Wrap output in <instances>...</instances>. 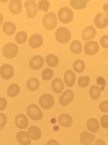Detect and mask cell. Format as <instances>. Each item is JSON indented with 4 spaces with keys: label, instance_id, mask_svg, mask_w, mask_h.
<instances>
[{
    "label": "cell",
    "instance_id": "cell-32",
    "mask_svg": "<svg viewBox=\"0 0 108 145\" xmlns=\"http://www.w3.org/2000/svg\"><path fill=\"white\" fill-rule=\"evenodd\" d=\"M27 39V34L26 32L20 31L16 34L15 40L16 42L19 44H24Z\"/></svg>",
    "mask_w": 108,
    "mask_h": 145
},
{
    "label": "cell",
    "instance_id": "cell-7",
    "mask_svg": "<svg viewBox=\"0 0 108 145\" xmlns=\"http://www.w3.org/2000/svg\"><path fill=\"white\" fill-rule=\"evenodd\" d=\"M94 23L96 27L99 29L106 27L108 25V16L104 13L97 14L94 18Z\"/></svg>",
    "mask_w": 108,
    "mask_h": 145
},
{
    "label": "cell",
    "instance_id": "cell-27",
    "mask_svg": "<svg viewBox=\"0 0 108 145\" xmlns=\"http://www.w3.org/2000/svg\"><path fill=\"white\" fill-rule=\"evenodd\" d=\"M70 50L73 54L78 55L81 53L82 51V45L81 41L77 40L72 41L70 44Z\"/></svg>",
    "mask_w": 108,
    "mask_h": 145
},
{
    "label": "cell",
    "instance_id": "cell-13",
    "mask_svg": "<svg viewBox=\"0 0 108 145\" xmlns=\"http://www.w3.org/2000/svg\"><path fill=\"white\" fill-rule=\"evenodd\" d=\"M44 60L42 57L40 56H35L30 60L29 65L32 69L38 70L44 64Z\"/></svg>",
    "mask_w": 108,
    "mask_h": 145
},
{
    "label": "cell",
    "instance_id": "cell-12",
    "mask_svg": "<svg viewBox=\"0 0 108 145\" xmlns=\"http://www.w3.org/2000/svg\"><path fill=\"white\" fill-rule=\"evenodd\" d=\"M16 139L19 143L22 145H29L31 142V137L28 132L19 131L16 135Z\"/></svg>",
    "mask_w": 108,
    "mask_h": 145
},
{
    "label": "cell",
    "instance_id": "cell-3",
    "mask_svg": "<svg viewBox=\"0 0 108 145\" xmlns=\"http://www.w3.org/2000/svg\"><path fill=\"white\" fill-rule=\"evenodd\" d=\"M59 20L62 23L71 22L74 17L72 11L69 7H63L59 10L58 14Z\"/></svg>",
    "mask_w": 108,
    "mask_h": 145
},
{
    "label": "cell",
    "instance_id": "cell-23",
    "mask_svg": "<svg viewBox=\"0 0 108 145\" xmlns=\"http://www.w3.org/2000/svg\"><path fill=\"white\" fill-rule=\"evenodd\" d=\"M27 132L29 134L31 139L34 140H37L41 136V131L37 126H30L28 129Z\"/></svg>",
    "mask_w": 108,
    "mask_h": 145
},
{
    "label": "cell",
    "instance_id": "cell-17",
    "mask_svg": "<svg viewBox=\"0 0 108 145\" xmlns=\"http://www.w3.org/2000/svg\"><path fill=\"white\" fill-rule=\"evenodd\" d=\"M15 123L18 128L23 129L27 128L29 124V121L24 114H18L15 118Z\"/></svg>",
    "mask_w": 108,
    "mask_h": 145
},
{
    "label": "cell",
    "instance_id": "cell-15",
    "mask_svg": "<svg viewBox=\"0 0 108 145\" xmlns=\"http://www.w3.org/2000/svg\"><path fill=\"white\" fill-rule=\"evenodd\" d=\"M43 43V39L39 34H34L31 35L29 39V44L31 48L34 49L40 47Z\"/></svg>",
    "mask_w": 108,
    "mask_h": 145
},
{
    "label": "cell",
    "instance_id": "cell-43",
    "mask_svg": "<svg viewBox=\"0 0 108 145\" xmlns=\"http://www.w3.org/2000/svg\"><path fill=\"white\" fill-rule=\"evenodd\" d=\"M46 145H59L58 142L57 140L53 139L49 140L47 142Z\"/></svg>",
    "mask_w": 108,
    "mask_h": 145
},
{
    "label": "cell",
    "instance_id": "cell-29",
    "mask_svg": "<svg viewBox=\"0 0 108 145\" xmlns=\"http://www.w3.org/2000/svg\"><path fill=\"white\" fill-rule=\"evenodd\" d=\"M89 93L90 97L92 99L98 100L100 96V89L98 86H92L89 89Z\"/></svg>",
    "mask_w": 108,
    "mask_h": 145
},
{
    "label": "cell",
    "instance_id": "cell-19",
    "mask_svg": "<svg viewBox=\"0 0 108 145\" xmlns=\"http://www.w3.org/2000/svg\"><path fill=\"white\" fill-rule=\"evenodd\" d=\"M96 34V29L94 27L89 26L86 27L82 31V37L83 40H89L94 38Z\"/></svg>",
    "mask_w": 108,
    "mask_h": 145
},
{
    "label": "cell",
    "instance_id": "cell-45",
    "mask_svg": "<svg viewBox=\"0 0 108 145\" xmlns=\"http://www.w3.org/2000/svg\"><path fill=\"white\" fill-rule=\"evenodd\" d=\"M3 16L2 15L1 13H0V26L2 24L3 22Z\"/></svg>",
    "mask_w": 108,
    "mask_h": 145
},
{
    "label": "cell",
    "instance_id": "cell-11",
    "mask_svg": "<svg viewBox=\"0 0 108 145\" xmlns=\"http://www.w3.org/2000/svg\"><path fill=\"white\" fill-rule=\"evenodd\" d=\"M24 7L27 8V18H34L37 13L35 2L31 0L26 1L25 2Z\"/></svg>",
    "mask_w": 108,
    "mask_h": 145
},
{
    "label": "cell",
    "instance_id": "cell-22",
    "mask_svg": "<svg viewBox=\"0 0 108 145\" xmlns=\"http://www.w3.org/2000/svg\"><path fill=\"white\" fill-rule=\"evenodd\" d=\"M86 126L89 131L92 133H96L99 130V122L96 119L91 118L87 121Z\"/></svg>",
    "mask_w": 108,
    "mask_h": 145
},
{
    "label": "cell",
    "instance_id": "cell-18",
    "mask_svg": "<svg viewBox=\"0 0 108 145\" xmlns=\"http://www.w3.org/2000/svg\"><path fill=\"white\" fill-rule=\"evenodd\" d=\"M58 122L60 125L63 127H70L73 123V119L69 114H62L59 116Z\"/></svg>",
    "mask_w": 108,
    "mask_h": 145
},
{
    "label": "cell",
    "instance_id": "cell-8",
    "mask_svg": "<svg viewBox=\"0 0 108 145\" xmlns=\"http://www.w3.org/2000/svg\"><path fill=\"white\" fill-rule=\"evenodd\" d=\"M99 46L97 42L93 40L88 41L84 46V52L88 56L95 55L98 52Z\"/></svg>",
    "mask_w": 108,
    "mask_h": 145
},
{
    "label": "cell",
    "instance_id": "cell-35",
    "mask_svg": "<svg viewBox=\"0 0 108 145\" xmlns=\"http://www.w3.org/2000/svg\"><path fill=\"white\" fill-rule=\"evenodd\" d=\"M50 6V3L49 1H45V0H43L39 1L37 5V9L38 10L44 11L45 12H47L48 11V7Z\"/></svg>",
    "mask_w": 108,
    "mask_h": 145
},
{
    "label": "cell",
    "instance_id": "cell-38",
    "mask_svg": "<svg viewBox=\"0 0 108 145\" xmlns=\"http://www.w3.org/2000/svg\"><path fill=\"white\" fill-rule=\"evenodd\" d=\"M99 109L103 112L108 113V100L103 101L100 103Z\"/></svg>",
    "mask_w": 108,
    "mask_h": 145
},
{
    "label": "cell",
    "instance_id": "cell-1",
    "mask_svg": "<svg viewBox=\"0 0 108 145\" xmlns=\"http://www.w3.org/2000/svg\"><path fill=\"white\" fill-rule=\"evenodd\" d=\"M44 27L48 30H53L57 24V18L56 15L53 12H50L46 14L42 19Z\"/></svg>",
    "mask_w": 108,
    "mask_h": 145
},
{
    "label": "cell",
    "instance_id": "cell-14",
    "mask_svg": "<svg viewBox=\"0 0 108 145\" xmlns=\"http://www.w3.org/2000/svg\"><path fill=\"white\" fill-rule=\"evenodd\" d=\"M95 139V136L87 131L82 132L80 135V142L82 145H90Z\"/></svg>",
    "mask_w": 108,
    "mask_h": 145
},
{
    "label": "cell",
    "instance_id": "cell-36",
    "mask_svg": "<svg viewBox=\"0 0 108 145\" xmlns=\"http://www.w3.org/2000/svg\"><path fill=\"white\" fill-rule=\"evenodd\" d=\"M7 118L6 114L3 113H0V129H2L7 124Z\"/></svg>",
    "mask_w": 108,
    "mask_h": 145
},
{
    "label": "cell",
    "instance_id": "cell-9",
    "mask_svg": "<svg viewBox=\"0 0 108 145\" xmlns=\"http://www.w3.org/2000/svg\"><path fill=\"white\" fill-rule=\"evenodd\" d=\"M74 92L71 90H65L60 97L59 103L63 106H66L69 104L74 97Z\"/></svg>",
    "mask_w": 108,
    "mask_h": 145
},
{
    "label": "cell",
    "instance_id": "cell-10",
    "mask_svg": "<svg viewBox=\"0 0 108 145\" xmlns=\"http://www.w3.org/2000/svg\"><path fill=\"white\" fill-rule=\"evenodd\" d=\"M14 73L13 68L9 64H3L0 68V74L3 79H10L13 76Z\"/></svg>",
    "mask_w": 108,
    "mask_h": 145
},
{
    "label": "cell",
    "instance_id": "cell-26",
    "mask_svg": "<svg viewBox=\"0 0 108 145\" xmlns=\"http://www.w3.org/2000/svg\"><path fill=\"white\" fill-rule=\"evenodd\" d=\"M88 1L86 0H72L70 4L71 7L75 10H82L86 7Z\"/></svg>",
    "mask_w": 108,
    "mask_h": 145
},
{
    "label": "cell",
    "instance_id": "cell-16",
    "mask_svg": "<svg viewBox=\"0 0 108 145\" xmlns=\"http://www.w3.org/2000/svg\"><path fill=\"white\" fill-rule=\"evenodd\" d=\"M75 80V75L73 71L70 69L65 71L64 74V80L65 84L68 87H73Z\"/></svg>",
    "mask_w": 108,
    "mask_h": 145
},
{
    "label": "cell",
    "instance_id": "cell-41",
    "mask_svg": "<svg viewBox=\"0 0 108 145\" xmlns=\"http://www.w3.org/2000/svg\"><path fill=\"white\" fill-rule=\"evenodd\" d=\"M7 100L3 97H0V111H3L7 107Z\"/></svg>",
    "mask_w": 108,
    "mask_h": 145
},
{
    "label": "cell",
    "instance_id": "cell-6",
    "mask_svg": "<svg viewBox=\"0 0 108 145\" xmlns=\"http://www.w3.org/2000/svg\"><path fill=\"white\" fill-rule=\"evenodd\" d=\"M39 103L43 109L48 110L52 108L54 105V98L50 94H44L39 98Z\"/></svg>",
    "mask_w": 108,
    "mask_h": 145
},
{
    "label": "cell",
    "instance_id": "cell-4",
    "mask_svg": "<svg viewBox=\"0 0 108 145\" xmlns=\"http://www.w3.org/2000/svg\"><path fill=\"white\" fill-rule=\"evenodd\" d=\"M18 50V47L17 45L13 43H8L3 48V55L6 58L11 59L17 56Z\"/></svg>",
    "mask_w": 108,
    "mask_h": 145
},
{
    "label": "cell",
    "instance_id": "cell-24",
    "mask_svg": "<svg viewBox=\"0 0 108 145\" xmlns=\"http://www.w3.org/2000/svg\"><path fill=\"white\" fill-rule=\"evenodd\" d=\"M27 89L31 91L37 90L40 86V82L37 78H31L29 79L26 83Z\"/></svg>",
    "mask_w": 108,
    "mask_h": 145
},
{
    "label": "cell",
    "instance_id": "cell-40",
    "mask_svg": "<svg viewBox=\"0 0 108 145\" xmlns=\"http://www.w3.org/2000/svg\"><path fill=\"white\" fill-rule=\"evenodd\" d=\"M100 43L102 47L108 48V35H104L101 38Z\"/></svg>",
    "mask_w": 108,
    "mask_h": 145
},
{
    "label": "cell",
    "instance_id": "cell-30",
    "mask_svg": "<svg viewBox=\"0 0 108 145\" xmlns=\"http://www.w3.org/2000/svg\"><path fill=\"white\" fill-rule=\"evenodd\" d=\"M46 61L48 65L51 67H54L58 66L59 59L56 56L53 54H48L46 57Z\"/></svg>",
    "mask_w": 108,
    "mask_h": 145
},
{
    "label": "cell",
    "instance_id": "cell-5",
    "mask_svg": "<svg viewBox=\"0 0 108 145\" xmlns=\"http://www.w3.org/2000/svg\"><path fill=\"white\" fill-rule=\"evenodd\" d=\"M27 115L31 119L33 120H39L43 118V114L39 107L35 104L29 105L26 110Z\"/></svg>",
    "mask_w": 108,
    "mask_h": 145
},
{
    "label": "cell",
    "instance_id": "cell-37",
    "mask_svg": "<svg viewBox=\"0 0 108 145\" xmlns=\"http://www.w3.org/2000/svg\"><path fill=\"white\" fill-rule=\"evenodd\" d=\"M101 126L104 129H108V115H103L100 119Z\"/></svg>",
    "mask_w": 108,
    "mask_h": 145
},
{
    "label": "cell",
    "instance_id": "cell-39",
    "mask_svg": "<svg viewBox=\"0 0 108 145\" xmlns=\"http://www.w3.org/2000/svg\"><path fill=\"white\" fill-rule=\"evenodd\" d=\"M96 82L98 84L102 86L100 88V90L103 91L106 85V82L104 78L102 77H98L96 80Z\"/></svg>",
    "mask_w": 108,
    "mask_h": 145
},
{
    "label": "cell",
    "instance_id": "cell-25",
    "mask_svg": "<svg viewBox=\"0 0 108 145\" xmlns=\"http://www.w3.org/2000/svg\"><path fill=\"white\" fill-rule=\"evenodd\" d=\"M16 29V26L12 22H6L3 26V32L7 35H11L15 33Z\"/></svg>",
    "mask_w": 108,
    "mask_h": 145
},
{
    "label": "cell",
    "instance_id": "cell-21",
    "mask_svg": "<svg viewBox=\"0 0 108 145\" xmlns=\"http://www.w3.org/2000/svg\"><path fill=\"white\" fill-rule=\"evenodd\" d=\"M64 87L63 83L60 78H55L52 81V89L55 93L60 94L63 90Z\"/></svg>",
    "mask_w": 108,
    "mask_h": 145
},
{
    "label": "cell",
    "instance_id": "cell-44",
    "mask_svg": "<svg viewBox=\"0 0 108 145\" xmlns=\"http://www.w3.org/2000/svg\"><path fill=\"white\" fill-rule=\"evenodd\" d=\"M103 10L105 12V14L108 16V3L105 4L103 6Z\"/></svg>",
    "mask_w": 108,
    "mask_h": 145
},
{
    "label": "cell",
    "instance_id": "cell-28",
    "mask_svg": "<svg viewBox=\"0 0 108 145\" xmlns=\"http://www.w3.org/2000/svg\"><path fill=\"white\" fill-rule=\"evenodd\" d=\"M20 91L19 86L17 84H11L7 90L8 95L10 97H15L17 96Z\"/></svg>",
    "mask_w": 108,
    "mask_h": 145
},
{
    "label": "cell",
    "instance_id": "cell-34",
    "mask_svg": "<svg viewBox=\"0 0 108 145\" xmlns=\"http://www.w3.org/2000/svg\"><path fill=\"white\" fill-rule=\"evenodd\" d=\"M54 75L53 71L51 69H46L43 71L41 74L42 78L44 80H51Z\"/></svg>",
    "mask_w": 108,
    "mask_h": 145
},
{
    "label": "cell",
    "instance_id": "cell-20",
    "mask_svg": "<svg viewBox=\"0 0 108 145\" xmlns=\"http://www.w3.org/2000/svg\"><path fill=\"white\" fill-rule=\"evenodd\" d=\"M9 7L11 13L14 15H18L21 12L22 4L19 0H12L9 3Z\"/></svg>",
    "mask_w": 108,
    "mask_h": 145
},
{
    "label": "cell",
    "instance_id": "cell-31",
    "mask_svg": "<svg viewBox=\"0 0 108 145\" xmlns=\"http://www.w3.org/2000/svg\"><path fill=\"white\" fill-rule=\"evenodd\" d=\"M73 68L74 71L76 72H82L85 69V63L81 59L76 60L73 63Z\"/></svg>",
    "mask_w": 108,
    "mask_h": 145
},
{
    "label": "cell",
    "instance_id": "cell-42",
    "mask_svg": "<svg viewBox=\"0 0 108 145\" xmlns=\"http://www.w3.org/2000/svg\"><path fill=\"white\" fill-rule=\"evenodd\" d=\"M92 145H105V142L102 139H98Z\"/></svg>",
    "mask_w": 108,
    "mask_h": 145
},
{
    "label": "cell",
    "instance_id": "cell-2",
    "mask_svg": "<svg viewBox=\"0 0 108 145\" xmlns=\"http://www.w3.org/2000/svg\"><path fill=\"white\" fill-rule=\"evenodd\" d=\"M56 40L61 44L68 43L71 38V34L69 29L66 28L61 27L59 28L55 33Z\"/></svg>",
    "mask_w": 108,
    "mask_h": 145
},
{
    "label": "cell",
    "instance_id": "cell-33",
    "mask_svg": "<svg viewBox=\"0 0 108 145\" xmlns=\"http://www.w3.org/2000/svg\"><path fill=\"white\" fill-rule=\"evenodd\" d=\"M90 81V78L89 76L86 75L85 76H81L78 78V86L82 88H85L87 87Z\"/></svg>",
    "mask_w": 108,
    "mask_h": 145
}]
</instances>
